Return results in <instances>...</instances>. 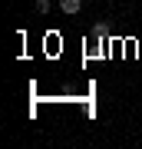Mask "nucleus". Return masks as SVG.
I'll return each mask as SVG.
<instances>
[{"label":"nucleus","mask_w":142,"mask_h":149,"mask_svg":"<svg viewBox=\"0 0 142 149\" xmlns=\"http://www.w3.org/2000/svg\"><path fill=\"white\" fill-rule=\"evenodd\" d=\"M60 10L73 17V13H79V10H83V0H60Z\"/></svg>","instance_id":"obj_1"},{"label":"nucleus","mask_w":142,"mask_h":149,"mask_svg":"<svg viewBox=\"0 0 142 149\" xmlns=\"http://www.w3.org/2000/svg\"><path fill=\"white\" fill-rule=\"evenodd\" d=\"M37 10L40 13H50V0H37Z\"/></svg>","instance_id":"obj_2"}]
</instances>
